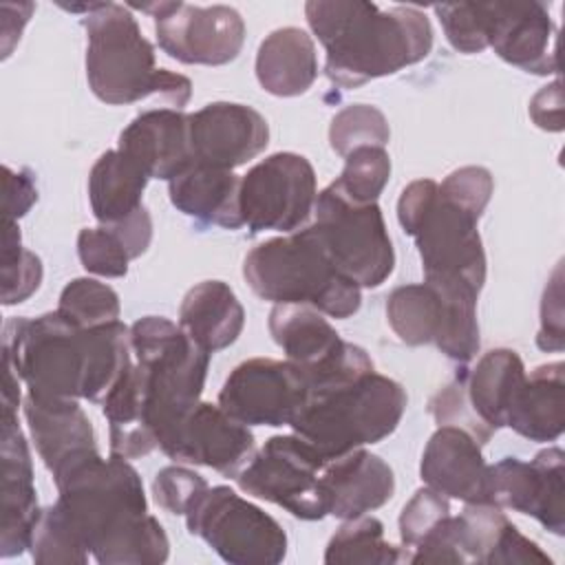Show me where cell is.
Listing matches in <instances>:
<instances>
[{
	"mask_svg": "<svg viewBox=\"0 0 565 565\" xmlns=\"http://www.w3.org/2000/svg\"><path fill=\"white\" fill-rule=\"evenodd\" d=\"M307 22L327 53L324 75L358 88L422 62L433 46L428 18L415 7L380 9L362 0H311Z\"/></svg>",
	"mask_w": 565,
	"mask_h": 565,
	"instance_id": "cell-3",
	"label": "cell"
},
{
	"mask_svg": "<svg viewBox=\"0 0 565 565\" xmlns=\"http://www.w3.org/2000/svg\"><path fill=\"white\" fill-rule=\"evenodd\" d=\"M269 333L305 377L309 391L360 377L375 371L373 360L307 305H276L269 313Z\"/></svg>",
	"mask_w": 565,
	"mask_h": 565,
	"instance_id": "cell-13",
	"label": "cell"
},
{
	"mask_svg": "<svg viewBox=\"0 0 565 565\" xmlns=\"http://www.w3.org/2000/svg\"><path fill=\"white\" fill-rule=\"evenodd\" d=\"M241 179L232 170L192 163L185 172L168 181L172 205L185 216L223 230L243 227L238 205Z\"/></svg>",
	"mask_w": 565,
	"mask_h": 565,
	"instance_id": "cell-27",
	"label": "cell"
},
{
	"mask_svg": "<svg viewBox=\"0 0 565 565\" xmlns=\"http://www.w3.org/2000/svg\"><path fill=\"white\" fill-rule=\"evenodd\" d=\"M29 550L33 561L40 565H57V563L82 565L90 556L55 505H49L46 510H42Z\"/></svg>",
	"mask_w": 565,
	"mask_h": 565,
	"instance_id": "cell-39",
	"label": "cell"
},
{
	"mask_svg": "<svg viewBox=\"0 0 565 565\" xmlns=\"http://www.w3.org/2000/svg\"><path fill=\"white\" fill-rule=\"evenodd\" d=\"M135 9L154 18L159 49L181 64L221 66L238 57L245 42L241 13L225 4L143 2Z\"/></svg>",
	"mask_w": 565,
	"mask_h": 565,
	"instance_id": "cell-15",
	"label": "cell"
},
{
	"mask_svg": "<svg viewBox=\"0 0 565 565\" xmlns=\"http://www.w3.org/2000/svg\"><path fill=\"white\" fill-rule=\"evenodd\" d=\"M82 24L86 29V77L97 99L124 106L159 95L177 110L190 102V79L157 68L154 46L143 38L128 7L102 2L84 15Z\"/></svg>",
	"mask_w": 565,
	"mask_h": 565,
	"instance_id": "cell-4",
	"label": "cell"
},
{
	"mask_svg": "<svg viewBox=\"0 0 565 565\" xmlns=\"http://www.w3.org/2000/svg\"><path fill=\"white\" fill-rule=\"evenodd\" d=\"M4 185V221H18L38 201V188L29 170L13 172L9 166L2 168Z\"/></svg>",
	"mask_w": 565,
	"mask_h": 565,
	"instance_id": "cell-47",
	"label": "cell"
},
{
	"mask_svg": "<svg viewBox=\"0 0 565 565\" xmlns=\"http://www.w3.org/2000/svg\"><path fill=\"white\" fill-rule=\"evenodd\" d=\"M269 143L265 117L245 104L212 102L190 115V146L194 163L234 170Z\"/></svg>",
	"mask_w": 565,
	"mask_h": 565,
	"instance_id": "cell-20",
	"label": "cell"
},
{
	"mask_svg": "<svg viewBox=\"0 0 565 565\" xmlns=\"http://www.w3.org/2000/svg\"><path fill=\"white\" fill-rule=\"evenodd\" d=\"M402 230L415 238L426 282H455L481 291L486 254L477 216L450 203L433 179H417L397 201Z\"/></svg>",
	"mask_w": 565,
	"mask_h": 565,
	"instance_id": "cell-8",
	"label": "cell"
},
{
	"mask_svg": "<svg viewBox=\"0 0 565 565\" xmlns=\"http://www.w3.org/2000/svg\"><path fill=\"white\" fill-rule=\"evenodd\" d=\"M318 77V53L311 35L298 26L271 31L256 53V79L269 95L296 97Z\"/></svg>",
	"mask_w": 565,
	"mask_h": 565,
	"instance_id": "cell-28",
	"label": "cell"
},
{
	"mask_svg": "<svg viewBox=\"0 0 565 565\" xmlns=\"http://www.w3.org/2000/svg\"><path fill=\"white\" fill-rule=\"evenodd\" d=\"M174 459L207 466L225 477H236L254 450L249 426L230 417L218 404L199 402L177 430L161 444Z\"/></svg>",
	"mask_w": 565,
	"mask_h": 565,
	"instance_id": "cell-19",
	"label": "cell"
},
{
	"mask_svg": "<svg viewBox=\"0 0 565 565\" xmlns=\"http://www.w3.org/2000/svg\"><path fill=\"white\" fill-rule=\"evenodd\" d=\"M117 150L132 159L148 179L172 181L194 163L190 115L177 108L146 110L121 130Z\"/></svg>",
	"mask_w": 565,
	"mask_h": 565,
	"instance_id": "cell-23",
	"label": "cell"
},
{
	"mask_svg": "<svg viewBox=\"0 0 565 565\" xmlns=\"http://www.w3.org/2000/svg\"><path fill=\"white\" fill-rule=\"evenodd\" d=\"M108 419L110 455L121 459H139L159 448L154 433L146 419L143 382L137 362H130L115 386L102 402Z\"/></svg>",
	"mask_w": 565,
	"mask_h": 565,
	"instance_id": "cell-33",
	"label": "cell"
},
{
	"mask_svg": "<svg viewBox=\"0 0 565 565\" xmlns=\"http://www.w3.org/2000/svg\"><path fill=\"white\" fill-rule=\"evenodd\" d=\"M395 335L411 344H435L446 358L466 364L479 351L477 296L457 287L415 282L395 287L386 300Z\"/></svg>",
	"mask_w": 565,
	"mask_h": 565,
	"instance_id": "cell-10",
	"label": "cell"
},
{
	"mask_svg": "<svg viewBox=\"0 0 565 565\" xmlns=\"http://www.w3.org/2000/svg\"><path fill=\"white\" fill-rule=\"evenodd\" d=\"M185 525L232 565H278L287 554L280 523L227 486L207 488L185 514Z\"/></svg>",
	"mask_w": 565,
	"mask_h": 565,
	"instance_id": "cell-11",
	"label": "cell"
},
{
	"mask_svg": "<svg viewBox=\"0 0 565 565\" xmlns=\"http://www.w3.org/2000/svg\"><path fill=\"white\" fill-rule=\"evenodd\" d=\"M22 408L38 455L51 475L99 452L93 424L77 399L40 397L29 393Z\"/></svg>",
	"mask_w": 565,
	"mask_h": 565,
	"instance_id": "cell-24",
	"label": "cell"
},
{
	"mask_svg": "<svg viewBox=\"0 0 565 565\" xmlns=\"http://www.w3.org/2000/svg\"><path fill=\"white\" fill-rule=\"evenodd\" d=\"M316 199L313 166L296 152H274L241 179V218L252 234L300 230L309 221Z\"/></svg>",
	"mask_w": 565,
	"mask_h": 565,
	"instance_id": "cell-14",
	"label": "cell"
},
{
	"mask_svg": "<svg viewBox=\"0 0 565 565\" xmlns=\"http://www.w3.org/2000/svg\"><path fill=\"white\" fill-rule=\"evenodd\" d=\"M536 344L543 351H563V276L556 265L541 302V329Z\"/></svg>",
	"mask_w": 565,
	"mask_h": 565,
	"instance_id": "cell-46",
	"label": "cell"
},
{
	"mask_svg": "<svg viewBox=\"0 0 565 565\" xmlns=\"http://www.w3.org/2000/svg\"><path fill=\"white\" fill-rule=\"evenodd\" d=\"M42 282V260L22 245L18 221H4L2 305L24 302Z\"/></svg>",
	"mask_w": 565,
	"mask_h": 565,
	"instance_id": "cell-37",
	"label": "cell"
},
{
	"mask_svg": "<svg viewBox=\"0 0 565 565\" xmlns=\"http://www.w3.org/2000/svg\"><path fill=\"white\" fill-rule=\"evenodd\" d=\"M486 42L494 53L527 73L552 75L556 64V29L543 2H481Z\"/></svg>",
	"mask_w": 565,
	"mask_h": 565,
	"instance_id": "cell-18",
	"label": "cell"
},
{
	"mask_svg": "<svg viewBox=\"0 0 565 565\" xmlns=\"http://www.w3.org/2000/svg\"><path fill=\"white\" fill-rule=\"evenodd\" d=\"M463 382L477 417L492 430H499L505 426L516 393L525 382V366L516 351L492 349L463 375Z\"/></svg>",
	"mask_w": 565,
	"mask_h": 565,
	"instance_id": "cell-31",
	"label": "cell"
},
{
	"mask_svg": "<svg viewBox=\"0 0 565 565\" xmlns=\"http://www.w3.org/2000/svg\"><path fill=\"white\" fill-rule=\"evenodd\" d=\"M130 349L141 371L146 419L161 448L199 404L210 353L161 316H146L130 327Z\"/></svg>",
	"mask_w": 565,
	"mask_h": 565,
	"instance_id": "cell-7",
	"label": "cell"
},
{
	"mask_svg": "<svg viewBox=\"0 0 565 565\" xmlns=\"http://www.w3.org/2000/svg\"><path fill=\"white\" fill-rule=\"evenodd\" d=\"M450 514L448 497L433 488H419L399 514V539L406 550H413L441 519Z\"/></svg>",
	"mask_w": 565,
	"mask_h": 565,
	"instance_id": "cell-44",
	"label": "cell"
},
{
	"mask_svg": "<svg viewBox=\"0 0 565 565\" xmlns=\"http://www.w3.org/2000/svg\"><path fill=\"white\" fill-rule=\"evenodd\" d=\"M408 552L384 539V525L375 516H355L331 536L324 550L327 565H395L408 563Z\"/></svg>",
	"mask_w": 565,
	"mask_h": 565,
	"instance_id": "cell-34",
	"label": "cell"
},
{
	"mask_svg": "<svg viewBox=\"0 0 565 565\" xmlns=\"http://www.w3.org/2000/svg\"><path fill=\"white\" fill-rule=\"evenodd\" d=\"M563 362L536 366L510 408L505 426L530 441H554L565 428V373Z\"/></svg>",
	"mask_w": 565,
	"mask_h": 565,
	"instance_id": "cell-30",
	"label": "cell"
},
{
	"mask_svg": "<svg viewBox=\"0 0 565 565\" xmlns=\"http://www.w3.org/2000/svg\"><path fill=\"white\" fill-rule=\"evenodd\" d=\"M55 311L79 329H93L119 320V296L95 278H75L62 289Z\"/></svg>",
	"mask_w": 565,
	"mask_h": 565,
	"instance_id": "cell-35",
	"label": "cell"
},
{
	"mask_svg": "<svg viewBox=\"0 0 565 565\" xmlns=\"http://www.w3.org/2000/svg\"><path fill=\"white\" fill-rule=\"evenodd\" d=\"M391 128L382 110L369 104H351L342 108L329 126L331 148L347 157L351 150L362 146H380L388 143Z\"/></svg>",
	"mask_w": 565,
	"mask_h": 565,
	"instance_id": "cell-38",
	"label": "cell"
},
{
	"mask_svg": "<svg viewBox=\"0 0 565 565\" xmlns=\"http://www.w3.org/2000/svg\"><path fill=\"white\" fill-rule=\"evenodd\" d=\"M424 486L463 503H490V466L481 444L457 426H439L419 461Z\"/></svg>",
	"mask_w": 565,
	"mask_h": 565,
	"instance_id": "cell-22",
	"label": "cell"
},
{
	"mask_svg": "<svg viewBox=\"0 0 565 565\" xmlns=\"http://www.w3.org/2000/svg\"><path fill=\"white\" fill-rule=\"evenodd\" d=\"M33 9L26 11L22 18L13 20L15 18V2H2L0 4V40H2V57H9L15 42L20 40V33L24 29V24L29 22Z\"/></svg>",
	"mask_w": 565,
	"mask_h": 565,
	"instance_id": "cell-49",
	"label": "cell"
},
{
	"mask_svg": "<svg viewBox=\"0 0 565 565\" xmlns=\"http://www.w3.org/2000/svg\"><path fill=\"white\" fill-rule=\"evenodd\" d=\"M2 360L33 395L102 404L132 362L130 329L119 320L79 329L57 311L11 318L2 331Z\"/></svg>",
	"mask_w": 565,
	"mask_h": 565,
	"instance_id": "cell-2",
	"label": "cell"
},
{
	"mask_svg": "<svg viewBox=\"0 0 565 565\" xmlns=\"http://www.w3.org/2000/svg\"><path fill=\"white\" fill-rule=\"evenodd\" d=\"M0 556H18L31 547L35 525L42 510L38 508V492L33 486V463L29 444L18 424V415L2 413L0 441Z\"/></svg>",
	"mask_w": 565,
	"mask_h": 565,
	"instance_id": "cell-21",
	"label": "cell"
},
{
	"mask_svg": "<svg viewBox=\"0 0 565 565\" xmlns=\"http://www.w3.org/2000/svg\"><path fill=\"white\" fill-rule=\"evenodd\" d=\"M313 214L320 245L358 287H380L393 274L395 252L377 203H355L331 183L318 194Z\"/></svg>",
	"mask_w": 565,
	"mask_h": 565,
	"instance_id": "cell-9",
	"label": "cell"
},
{
	"mask_svg": "<svg viewBox=\"0 0 565 565\" xmlns=\"http://www.w3.org/2000/svg\"><path fill=\"white\" fill-rule=\"evenodd\" d=\"M459 523L468 563L552 565V558L534 541L523 536L497 505L466 503Z\"/></svg>",
	"mask_w": 565,
	"mask_h": 565,
	"instance_id": "cell-26",
	"label": "cell"
},
{
	"mask_svg": "<svg viewBox=\"0 0 565 565\" xmlns=\"http://www.w3.org/2000/svg\"><path fill=\"white\" fill-rule=\"evenodd\" d=\"M448 42L459 53H481L488 49L481 2H448L433 7Z\"/></svg>",
	"mask_w": 565,
	"mask_h": 565,
	"instance_id": "cell-42",
	"label": "cell"
},
{
	"mask_svg": "<svg viewBox=\"0 0 565 565\" xmlns=\"http://www.w3.org/2000/svg\"><path fill=\"white\" fill-rule=\"evenodd\" d=\"M307 397L309 386L291 362L252 358L230 371L218 406L245 426H291Z\"/></svg>",
	"mask_w": 565,
	"mask_h": 565,
	"instance_id": "cell-16",
	"label": "cell"
},
{
	"mask_svg": "<svg viewBox=\"0 0 565 565\" xmlns=\"http://www.w3.org/2000/svg\"><path fill=\"white\" fill-rule=\"evenodd\" d=\"M148 174L124 152L106 150L88 174V201L99 225L110 227L128 221L143 203Z\"/></svg>",
	"mask_w": 565,
	"mask_h": 565,
	"instance_id": "cell-32",
	"label": "cell"
},
{
	"mask_svg": "<svg viewBox=\"0 0 565 565\" xmlns=\"http://www.w3.org/2000/svg\"><path fill=\"white\" fill-rule=\"evenodd\" d=\"M565 455L545 448L532 461L505 457L490 466V503L534 516L556 536L565 534Z\"/></svg>",
	"mask_w": 565,
	"mask_h": 565,
	"instance_id": "cell-17",
	"label": "cell"
},
{
	"mask_svg": "<svg viewBox=\"0 0 565 565\" xmlns=\"http://www.w3.org/2000/svg\"><path fill=\"white\" fill-rule=\"evenodd\" d=\"M243 276L263 300L307 305L338 320L362 305L360 287L331 263L311 225L256 245L245 256Z\"/></svg>",
	"mask_w": 565,
	"mask_h": 565,
	"instance_id": "cell-5",
	"label": "cell"
},
{
	"mask_svg": "<svg viewBox=\"0 0 565 565\" xmlns=\"http://www.w3.org/2000/svg\"><path fill=\"white\" fill-rule=\"evenodd\" d=\"M57 512L99 565L166 563L170 541L148 514L143 483L128 459L88 455L53 475Z\"/></svg>",
	"mask_w": 565,
	"mask_h": 565,
	"instance_id": "cell-1",
	"label": "cell"
},
{
	"mask_svg": "<svg viewBox=\"0 0 565 565\" xmlns=\"http://www.w3.org/2000/svg\"><path fill=\"white\" fill-rule=\"evenodd\" d=\"M406 402L399 382L371 371L309 391L291 428L329 461L388 437L397 428Z\"/></svg>",
	"mask_w": 565,
	"mask_h": 565,
	"instance_id": "cell-6",
	"label": "cell"
},
{
	"mask_svg": "<svg viewBox=\"0 0 565 565\" xmlns=\"http://www.w3.org/2000/svg\"><path fill=\"white\" fill-rule=\"evenodd\" d=\"M494 190L492 174L481 166H463L452 170L441 183L439 192L461 210L470 212L472 216L481 218L490 196Z\"/></svg>",
	"mask_w": 565,
	"mask_h": 565,
	"instance_id": "cell-45",
	"label": "cell"
},
{
	"mask_svg": "<svg viewBox=\"0 0 565 565\" xmlns=\"http://www.w3.org/2000/svg\"><path fill=\"white\" fill-rule=\"evenodd\" d=\"M428 413L435 417L437 426H457L470 433L481 446L492 437V428L486 426L477 413L472 411L468 395H466V382L463 375L446 384L441 391H437L428 402Z\"/></svg>",
	"mask_w": 565,
	"mask_h": 565,
	"instance_id": "cell-41",
	"label": "cell"
},
{
	"mask_svg": "<svg viewBox=\"0 0 565 565\" xmlns=\"http://www.w3.org/2000/svg\"><path fill=\"white\" fill-rule=\"evenodd\" d=\"M243 305L232 287L223 280H203L183 296L179 327L207 353L234 344L243 331Z\"/></svg>",
	"mask_w": 565,
	"mask_h": 565,
	"instance_id": "cell-29",
	"label": "cell"
},
{
	"mask_svg": "<svg viewBox=\"0 0 565 565\" xmlns=\"http://www.w3.org/2000/svg\"><path fill=\"white\" fill-rule=\"evenodd\" d=\"M391 177V157L380 146H362L344 157L333 185L355 203H377Z\"/></svg>",
	"mask_w": 565,
	"mask_h": 565,
	"instance_id": "cell-36",
	"label": "cell"
},
{
	"mask_svg": "<svg viewBox=\"0 0 565 565\" xmlns=\"http://www.w3.org/2000/svg\"><path fill=\"white\" fill-rule=\"evenodd\" d=\"M322 488L329 514L347 521L388 503L395 492V477L382 457L355 448L324 463Z\"/></svg>",
	"mask_w": 565,
	"mask_h": 565,
	"instance_id": "cell-25",
	"label": "cell"
},
{
	"mask_svg": "<svg viewBox=\"0 0 565 565\" xmlns=\"http://www.w3.org/2000/svg\"><path fill=\"white\" fill-rule=\"evenodd\" d=\"M77 256L86 271L104 278H121L132 260L124 241L110 227H84L77 236Z\"/></svg>",
	"mask_w": 565,
	"mask_h": 565,
	"instance_id": "cell-40",
	"label": "cell"
},
{
	"mask_svg": "<svg viewBox=\"0 0 565 565\" xmlns=\"http://www.w3.org/2000/svg\"><path fill=\"white\" fill-rule=\"evenodd\" d=\"M324 463L327 459L296 433L276 435L234 479L243 492L276 503L296 519L320 521L329 514L322 488Z\"/></svg>",
	"mask_w": 565,
	"mask_h": 565,
	"instance_id": "cell-12",
	"label": "cell"
},
{
	"mask_svg": "<svg viewBox=\"0 0 565 565\" xmlns=\"http://www.w3.org/2000/svg\"><path fill=\"white\" fill-rule=\"evenodd\" d=\"M207 481L183 466H168L157 472L152 481L154 501L170 514H188L190 508L207 490Z\"/></svg>",
	"mask_w": 565,
	"mask_h": 565,
	"instance_id": "cell-43",
	"label": "cell"
},
{
	"mask_svg": "<svg viewBox=\"0 0 565 565\" xmlns=\"http://www.w3.org/2000/svg\"><path fill=\"white\" fill-rule=\"evenodd\" d=\"M532 121L550 132L563 130V90L561 79L543 86L530 102Z\"/></svg>",
	"mask_w": 565,
	"mask_h": 565,
	"instance_id": "cell-48",
	"label": "cell"
}]
</instances>
